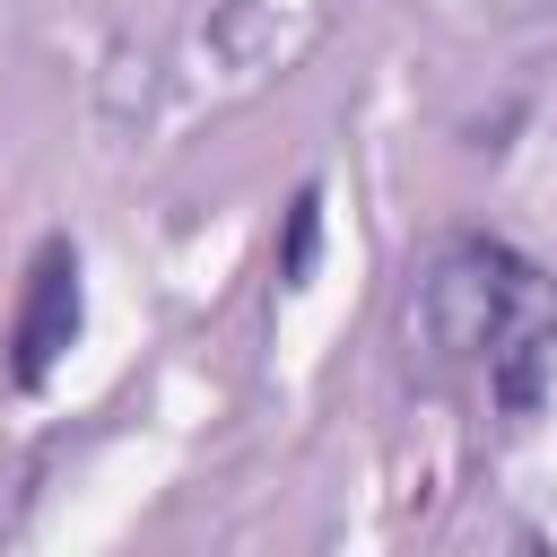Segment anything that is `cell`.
I'll list each match as a JSON object with an SVG mask.
<instances>
[{
	"mask_svg": "<svg viewBox=\"0 0 557 557\" xmlns=\"http://www.w3.org/2000/svg\"><path fill=\"white\" fill-rule=\"evenodd\" d=\"M531 322H557L548 305V278L540 261H522L505 235H435L418 261H409V331L435 348V357H496L513 331Z\"/></svg>",
	"mask_w": 557,
	"mask_h": 557,
	"instance_id": "obj_1",
	"label": "cell"
},
{
	"mask_svg": "<svg viewBox=\"0 0 557 557\" xmlns=\"http://www.w3.org/2000/svg\"><path fill=\"white\" fill-rule=\"evenodd\" d=\"M78 322H87L78 244L70 235H44L35 261H26V287H17V322H9V383L17 392H44L52 366L78 348Z\"/></svg>",
	"mask_w": 557,
	"mask_h": 557,
	"instance_id": "obj_2",
	"label": "cell"
},
{
	"mask_svg": "<svg viewBox=\"0 0 557 557\" xmlns=\"http://www.w3.org/2000/svg\"><path fill=\"white\" fill-rule=\"evenodd\" d=\"M313 261H322V183H296L287 226H278V252H270V278H278V287H305Z\"/></svg>",
	"mask_w": 557,
	"mask_h": 557,
	"instance_id": "obj_3",
	"label": "cell"
}]
</instances>
